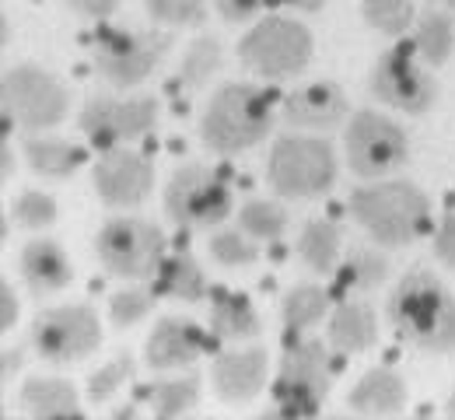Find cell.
Instances as JSON below:
<instances>
[{"mask_svg": "<svg viewBox=\"0 0 455 420\" xmlns=\"http://www.w3.org/2000/svg\"><path fill=\"white\" fill-rule=\"evenodd\" d=\"M386 315L399 340L413 344L417 351L427 354L455 351V295L431 270L403 273L396 291L389 295Z\"/></svg>", "mask_w": 455, "mask_h": 420, "instance_id": "6da1fadb", "label": "cell"}, {"mask_svg": "<svg viewBox=\"0 0 455 420\" xmlns=\"http://www.w3.org/2000/svg\"><path fill=\"white\" fill-rule=\"evenodd\" d=\"M347 207H350V218L371 235V242L386 249L413 245L427 232V221H431L427 193L403 179L357 186L347 196Z\"/></svg>", "mask_w": 455, "mask_h": 420, "instance_id": "7a4b0ae2", "label": "cell"}, {"mask_svg": "<svg viewBox=\"0 0 455 420\" xmlns=\"http://www.w3.org/2000/svg\"><path fill=\"white\" fill-rule=\"evenodd\" d=\"M274 130V102L256 84H225L200 113V140L214 155H238L267 140Z\"/></svg>", "mask_w": 455, "mask_h": 420, "instance_id": "3957f363", "label": "cell"}, {"mask_svg": "<svg viewBox=\"0 0 455 420\" xmlns=\"http://www.w3.org/2000/svg\"><path fill=\"white\" fill-rule=\"evenodd\" d=\"M267 182L284 200H315L337 182V151L326 137L284 133L267 158Z\"/></svg>", "mask_w": 455, "mask_h": 420, "instance_id": "277c9868", "label": "cell"}, {"mask_svg": "<svg viewBox=\"0 0 455 420\" xmlns=\"http://www.w3.org/2000/svg\"><path fill=\"white\" fill-rule=\"evenodd\" d=\"M333 389V361L323 340H294L274 378V417H315Z\"/></svg>", "mask_w": 455, "mask_h": 420, "instance_id": "5b68a950", "label": "cell"}, {"mask_svg": "<svg viewBox=\"0 0 455 420\" xmlns=\"http://www.w3.org/2000/svg\"><path fill=\"white\" fill-rule=\"evenodd\" d=\"M238 60L256 77L287 81V77L301 74L312 60V32L294 18L267 14L238 43Z\"/></svg>", "mask_w": 455, "mask_h": 420, "instance_id": "8992f818", "label": "cell"}, {"mask_svg": "<svg viewBox=\"0 0 455 420\" xmlns=\"http://www.w3.org/2000/svg\"><path fill=\"white\" fill-rule=\"evenodd\" d=\"M0 106H4V120L21 126L25 133H36L63 123L70 95L50 70L36 63H18L7 67L0 77Z\"/></svg>", "mask_w": 455, "mask_h": 420, "instance_id": "52a82bcc", "label": "cell"}, {"mask_svg": "<svg viewBox=\"0 0 455 420\" xmlns=\"http://www.w3.org/2000/svg\"><path fill=\"white\" fill-rule=\"evenodd\" d=\"M231 186L207 165H179L165 182V214L175 228L211 232L231 218Z\"/></svg>", "mask_w": 455, "mask_h": 420, "instance_id": "ba28073f", "label": "cell"}, {"mask_svg": "<svg viewBox=\"0 0 455 420\" xmlns=\"http://www.w3.org/2000/svg\"><path fill=\"white\" fill-rule=\"evenodd\" d=\"M95 252L106 273H113L119 281H133V284L155 281L165 259V235L158 225L144 218H113L102 225L95 239Z\"/></svg>", "mask_w": 455, "mask_h": 420, "instance_id": "9c48e42d", "label": "cell"}, {"mask_svg": "<svg viewBox=\"0 0 455 420\" xmlns=\"http://www.w3.org/2000/svg\"><path fill=\"white\" fill-rule=\"evenodd\" d=\"M343 151H347V165L357 179H386L406 165L410 140L396 120L361 109L350 116L347 130H343Z\"/></svg>", "mask_w": 455, "mask_h": 420, "instance_id": "30bf717a", "label": "cell"}, {"mask_svg": "<svg viewBox=\"0 0 455 420\" xmlns=\"http://www.w3.org/2000/svg\"><path fill=\"white\" fill-rule=\"evenodd\" d=\"M169 32H126L106 28L95 39V74L113 88H137L155 74V67L169 57Z\"/></svg>", "mask_w": 455, "mask_h": 420, "instance_id": "8fae6325", "label": "cell"}, {"mask_svg": "<svg viewBox=\"0 0 455 420\" xmlns=\"http://www.w3.org/2000/svg\"><path fill=\"white\" fill-rule=\"evenodd\" d=\"M28 340L39 351V358L53 364H77L99 351L102 326L92 305H57V308H43L32 319Z\"/></svg>", "mask_w": 455, "mask_h": 420, "instance_id": "7c38bea8", "label": "cell"}, {"mask_svg": "<svg viewBox=\"0 0 455 420\" xmlns=\"http://www.w3.org/2000/svg\"><path fill=\"white\" fill-rule=\"evenodd\" d=\"M81 130L95 151H116L119 144H130L158 123V99L140 95V99H109L95 95L81 109Z\"/></svg>", "mask_w": 455, "mask_h": 420, "instance_id": "4fadbf2b", "label": "cell"}, {"mask_svg": "<svg viewBox=\"0 0 455 420\" xmlns=\"http://www.w3.org/2000/svg\"><path fill=\"white\" fill-rule=\"evenodd\" d=\"M368 88L379 102L393 106L406 116H424L438 102V81L424 67H417L406 50H386L371 63Z\"/></svg>", "mask_w": 455, "mask_h": 420, "instance_id": "5bb4252c", "label": "cell"}, {"mask_svg": "<svg viewBox=\"0 0 455 420\" xmlns=\"http://www.w3.org/2000/svg\"><path fill=\"white\" fill-rule=\"evenodd\" d=\"M155 189V165L140 151H102L95 165V193L109 207H140Z\"/></svg>", "mask_w": 455, "mask_h": 420, "instance_id": "9a60e30c", "label": "cell"}, {"mask_svg": "<svg viewBox=\"0 0 455 420\" xmlns=\"http://www.w3.org/2000/svg\"><path fill=\"white\" fill-rule=\"evenodd\" d=\"M281 120L294 130H333L347 120V95L333 81H312L294 88L281 102Z\"/></svg>", "mask_w": 455, "mask_h": 420, "instance_id": "2e32d148", "label": "cell"}, {"mask_svg": "<svg viewBox=\"0 0 455 420\" xmlns=\"http://www.w3.org/2000/svg\"><path fill=\"white\" fill-rule=\"evenodd\" d=\"M207 340H204V329L189 319H175L165 315L155 322L151 337H148V347H144V361L155 368V371H172V368H189L193 361L204 354Z\"/></svg>", "mask_w": 455, "mask_h": 420, "instance_id": "e0dca14e", "label": "cell"}, {"mask_svg": "<svg viewBox=\"0 0 455 420\" xmlns=\"http://www.w3.org/2000/svg\"><path fill=\"white\" fill-rule=\"evenodd\" d=\"M267 351L252 347V351H225L214 358L211 378H214V392L231 403H245L256 400L267 385Z\"/></svg>", "mask_w": 455, "mask_h": 420, "instance_id": "ac0fdd59", "label": "cell"}, {"mask_svg": "<svg viewBox=\"0 0 455 420\" xmlns=\"http://www.w3.org/2000/svg\"><path fill=\"white\" fill-rule=\"evenodd\" d=\"M74 270L63 252V245L53 239H36L21 249V281L32 295H57L70 284Z\"/></svg>", "mask_w": 455, "mask_h": 420, "instance_id": "d6986e66", "label": "cell"}, {"mask_svg": "<svg viewBox=\"0 0 455 420\" xmlns=\"http://www.w3.org/2000/svg\"><path fill=\"white\" fill-rule=\"evenodd\" d=\"M406 403V382L393 368H371L361 375V382L350 389L347 407L361 417H393Z\"/></svg>", "mask_w": 455, "mask_h": 420, "instance_id": "ffe728a7", "label": "cell"}, {"mask_svg": "<svg viewBox=\"0 0 455 420\" xmlns=\"http://www.w3.org/2000/svg\"><path fill=\"white\" fill-rule=\"evenodd\" d=\"M375 340H379V322H375L371 305L347 298L333 308V315H330V347L333 351L361 354V351H371Z\"/></svg>", "mask_w": 455, "mask_h": 420, "instance_id": "44dd1931", "label": "cell"}, {"mask_svg": "<svg viewBox=\"0 0 455 420\" xmlns=\"http://www.w3.org/2000/svg\"><path fill=\"white\" fill-rule=\"evenodd\" d=\"M155 291L162 298L172 301H186V305H196L211 295V284H207V273L204 266L196 263V256L189 252H172L162 259V270L155 273Z\"/></svg>", "mask_w": 455, "mask_h": 420, "instance_id": "7402d4cb", "label": "cell"}, {"mask_svg": "<svg viewBox=\"0 0 455 420\" xmlns=\"http://www.w3.org/2000/svg\"><path fill=\"white\" fill-rule=\"evenodd\" d=\"M211 333L218 340H252L259 337V315L245 295H235L228 288L211 291Z\"/></svg>", "mask_w": 455, "mask_h": 420, "instance_id": "603a6c76", "label": "cell"}, {"mask_svg": "<svg viewBox=\"0 0 455 420\" xmlns=\"http://www.w3.org/2000/svg\"><path fill=\"white\" fill-rule=\"evenodd\" d=\"M18 403L28 417H81L77 389L63 378H28L18 392Z\"/></svg>", "mask_w": 455, "mask_h": 420, "instance_id": "cb8c5ba5", "label": "cell"}, {"mask_svg": "<svg viewBox=\"0 0 455 420\" xmlns=\"http://www.w3.org/2000/svg\"><path fill=\"white\" fill-rule=\"evenodd\" d=\"M25 162L43 179H67L84 165V147L60 140V137H28L25 140Z\"/></svg>", "mask_w": 455, "mask_h": 420, "instance_id": "d4e9b609", "label": "cell"}, {"mask_svg": "<svg viewBox=\"0 0 455 420\" xmlns=\"http://www.w3.org/2000/svg\"><path fill=\"white\" fill-rule=\"evenodd\" d=\"M337 288L343 295H364V291H375L379 284H386L389 277V259L379 252V249H368V245H354L340 263H337Z\"/></svg>", "mask_w": 455, "mask_h": 420, "instance_id": "484cf974", "label": "cell"}, {"mask_svg": "<svg viewBox=\"0 0 455 420\" xmlns=\"http://www.w3.org/2000/svg\"><path fill=\"white\" fill-rule=\"evenodd\" d=\"M343 232L330 218H312L298 235V256L312 273H333L340 263Z\"/></svg>", "mask_w": 455, "mask_h": 420, "instance_id": "4316f807", "label": "cell"}, {"mask_svg": "<svg viewBox=\"0 0 455 420\" xmlns=\"http://www.w3.org/2000/svg\"><path fill=\"white\" fill-rule=\"evenodd\" d=\"M413 50H417V57L427 63V67H442V63H449V57H452V50H455L452 14L435 11V7L420 11L417 28H413Z\"/></svg>", "mask_w": 455, "mask_h": 420, "instance_id": "83f0119b", "label": "cell"}, {"mask_svg": "<svg viewBox=\"0 0 455 420\" xmlns=\"http://www.w3.org/2000/svg\"><path fill=\"white\" fill-rule=\"evenodd\" d=\"M144 403L151 407L155 417H182L200 403V375H182V378H158L144 385Z\"/></svg>", "mask_w": 455, "mask_h": 420, "instance_id": "f1b7e54d", "label": "cell"}, {"mask_svg": "<svg viewBox=\"0 0 455 420\" xmlns=\"http://www.w3.org/2000/svg\"><path fill=\"white\" fill-rule=\"evenodd\" d=\"M330 301L333 295L323 291L319 284H294L291 291L281 301V319H284V329H287V340L312 329L315 322H323V315L330 312Z\"/></svg>", "mask_w": 455, "mask_h": 420, "instance_id": "f546056e", "label": "cell"}, {"mask_svg": "<svg viewBox=\"0 0 455 420\" xmlns=\"http://www.w3.org/2000/svg\"><path fill=\"white\" fill-rule=\"evenodd\" d=\"M221 57H225L221 39H214V36L193 39L182 63H179V74L169 81V88L172 91H196V88H204L211 81V74L221 67Z\"/></svg>", "mask_w": 455, "mask_h": 420, "instance_id": "4dcf8cb0", "label": "cell"}, {"mask_svg": "<svg viewBox=\"0 0 455 420\" xmlns=\"http://www.w3.org/2000/svg\"><path fill=\"white\" fill-rule=\"evenodd\" d=\"M287 225H291L287 210L281 203H274V200H245L238 207V228L256 242L284 239Z\"/></svg>", "mask_w": 455, "mask_h": 420, "instance_id": "1f68e13d", "label": "cell"}, {"mask_svg": "<svg viewBox=\"0 0 455 420\" xmlns=\"http://www.w3.org/2000/svg\"><path fill=\"white\" fill-rule=\"evenodd\" d=\"M361 14L375 32H382L389 39L403 36L417 18L413 0H361Z\"/></svg>", "mask_w": 455, "mask_h": 420, "instance_id": "d6a6232c", "label": "cell"}, {"mask_svg": "<svg viewBox=\"0 0 455 420\" xmlns=\"http://www.w3.org/2000/svg\"><path fill=\"white\" fill-rule=\"evenodd\" d=\"M155 298L158 291H148V288H123L109 298V319H113L116 329H130L137 322H144L151 312H155Z\"/></svg>", "mask_w": 455, "mask_h": 420, "instance_id": "836d02e7", "label": "cell"}, {"mask_svg": "<svg viewBox=\"0 0 455 420\" xmlns=\"http://www.w3.org/2000/svg\"><path fill=\"white\" fill-rule=\"evenodd\" d=\"M207 249H211V259L221 266H252L259 259V245L242 228L238 232H214L207 239Z\"/></svg>", "mask_w": 455, "mask_h": 420, "instance_id": "e575fe53", "label": "cell"}, {"mask_svg": "<svg viewBox=\"0 0 455 420\" xmlns=\"http://www.w3.org/2000/svg\"><path fill=\"white\" fill-rule=\"evenodd\" d=\"M11 218L28 232H43V228H50L57 221V200L50 193H43V189H25L11 203Z\"/></svg>", "mask_w": 455, "mask_h": 420, "instance_id": "d590c367", "label": "cell"}, {"mask_svg": "<svg viewBox=\"0 0 455 420\" xmlns=\"http://www.w3.org/2000/svg\"><path fill=\"white\" fill-rule=\"evenodd\" d=\"M151 21L169 28H196L207 21V0H144Z\"/></svg>", "mask_w": 455, "mask_h": 420, "instance_id": "8d00e7d4", "label": "cell"}, {"mask_svg": "<svg viewBox=\"0 0 455 420\" xmlns=\"http://www.w3.org/2000/svg\"><path fill=\"white\" fill-rule=\"evenodd\" d=\"M133 371H137V361L130 358V354H119V358H113L109 364H102V368L88 378V400H92V403L113 400L116 392L133 378Z\"/></svg>", "mask_w": 455, "mask_h": 420, "instance_id": "74e56055", "label": "cell"}, {"mask_svg": "<svg viewBox=\"0 0 455 420\" xmlns=\"http://www.w3.org/2000/svg\"><path fill=\"white\" fill-rule=\"evenodd\" d=\"M435 259L455 273V210H445L435 228Z\"/></svg>", "mask_w": 455, "mask_h": 420, "instance_id": "f35d334b", "label": "cell"}, {"mask_svg": "<svg viewBox=\"0 0 455 420\" xmlns=\"http://www.w3.org/2000/svg\"><path fill=\"white\" fill-rule=\"evenodd\" d=\"M263 0H214V11L225 18L228 25H245L259 14Z\"/></svg>", "mask_w": 455, "mask_h": 420, "instance_id": "ab89813d", "label": "cell"}, {"mask_svg": "<svg viewBox=\"0 0 455 420\" xmlns=\"http://www.w3.org/2000/svg\"><path fill=\"white\" fill-rule=\"evenodd\" d=\"M67 7H74L77 14H84V18H95V21H102V18H109L116 7H119V0H63Z\"/></svg>", "mask_w": 455, "mask_h": 420, "instance_id": "60d3db41", "label": "cell"}, {"mask_svg": "<svg viewBox=\"0 0 455 420\" xmlns=\"http://www.w3.org/2000/svg\"><path fill=\"white\" fill-rule=\"evenodd\" d=\"M14 322H18V298H14V288H11V281H0V329L7 333Z\"/></svg>", "mask_w": 455, "mask_h": 420, "instance_id": "b9f144b4", "label": "cell"}, {"mask_svg": "<svg viewBox=\"0 0 455 420\" xmlns=\"http://www.w3.org/2000/svg\"><path fill=\"white\" fill-rule=\"evenodd\" d=\"M21 361H25V347H21V344H7V347H0V378L11 382L14 371L21 368Z\"/></svg>", "mask_w": 455, "mask_h": 420, "instance_id": "7bdbcfd3", "label": "cell"}, {"mask_svg": "<svg viewBox=\"0 0 455 420\" xmlns=\"http://www.w3.org/2000/svg\"><path fill=\"white\" fill-rule=\"evenodd\" d=\"M0 162H4V169H0V176H4V182L14 176V151H11V140H7V133H4V144H0Z\"/></svg>", "mask_w": 455, "mask_h": 420, "instance_id": "ee69618b", "label": "cell"}, {"mask_svg": "<svg viewBox=\"0 0 455 420\" xmlns=\"http://www.w3.org/2000/svg\"><path fill=\"white\" fill-rule=\"evenodd\" d=\"M281 4L294 7V11H308V14H312V11H323L326 0H281Z\"/></svg>", "mask_w": 455, "mask_h": 420, "instance_id": "f6af8a7d", "label": "cell"}, {"mask_svg": "<svg viewBox=\"0 0 455 420\" xmlns=\"http://www.w3.org/2000/svg\"><path fill=\"white\" fill-rule=\"evenodd\" d=\"M445 414H449V417H455V392L449 396V407H445Z\"/></svg>", "mask_w": 455, "mask_h": 420, "instance_id": "bcb514c9", "label": "cell"}, {"mask_svg": "<svg viewBox=\"0 0 455 420\" xmlns=\"http://www.w3.org/2000/svg\"><path fill=\"white\" fill-rule=\"evenodd\" d=\"M449 4H452V11H455V0H449Z\"/></svg>", "mask_w": 455, "mask_h": 420, "instance_id": "7dc6e473", "label": "cell"}]
</instances>
